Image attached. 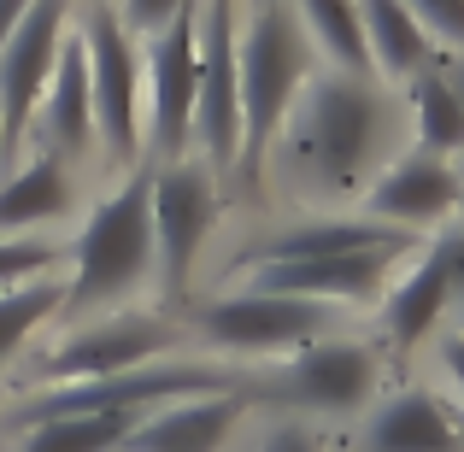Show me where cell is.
<instances>
[{
	"mask_svg": "<svg viewBox=\"0 0 464 452\" xmlns=\"http://www.w3.org/2000/svg\"><path fill=\"white\" fill-rule=\"evenodd\" d=\"M441 71H447V82H453V94L464 101V53H459V59L447 53V59H441Z\"/></svg>",
	"mask_w": 464,
	"mask_h": 452,
	"instance_id": "obj_30",
	"label": "cell"
},
{
	"mask_svg": "<svg viewBox=\"0 0 464 452\" xmlns=\"http://www.w3.org/2000/svg\"><path fill=\"white\" fill-rule=\"evenodd\" d=\"M435 259H441V276H447V312L464 317V229H453V236L430 241Z\"/></svg>",
	"mask_w": 464,
	"mask_h": 452,
	"instance_id": "obj_25",
	"label": "cell"
},
{
	"mask_svg": "<svg viewBox=\"0 0 464 452\" xmlns=\"http://www.w3.org/2000/svg\"><path fill=\"white\" fill-rule=\"evenodd\" d=\"M153 283V165H130L65 253V317H106Z\"/></svg>",
	"mask_w": 464,
	"mask_h": 452,
	"instance_id": "obj_2",
	"label": "cell"
},
{
	"mask_svg": "<svg viewBox=\"0 0 464 452\" xmlns=\"http://www.w3.org/2000/svg\"><path fill=\"white\" fill-rule=\"evenodd\" d=\"M388 141H394V101L376 89V77L329 65L312 71V82L300 89L271 159L283 182L306 200H341L376 182V170L388 165Z\"/></svg>",
	"mask_w": 464,
	"mask_h": 452,
	"instance_id": "obj_1",
	"label": "cell"
},
{
	"mask_svg": "<svg viewBox=\"0 0 464 452\" xmlns=\"http://www.w3.org/2000/svg\"><path fill=\"white\" fill-rule=\"evenodd\" d=\"M441 370L453 376V388H459V399H464V329L441 341Z\"/></svg>",
	"mask_w": 464,
	"mask_h": 452,
	"instance_id": "obj_28",
	"label": "cell"
},
{
	"mask_svg": "<svg viewBox=\"0 0 464 452\" xmlns=\"http://www.w3.org/2000/svg\"><path fill=\"white\" fill-rule=\"evenodd\" d=\"M376 347L364 341H312L295 359H283L271 376H253L259 406H295V411H324L347 418L376 394Z\"/></svg>",
	"mask_w": 464,
	"mask_h": 452,
	"instance_id": "obj_9",
	"label": "cell"
},
{
	"mask_svg": "<svg viewBox=\"0 0 464 452\" xmlns=\"http://www.w3.org/2000/svg\"><path fill=\"white\" fill-rule=\"evenodd\" d=\"M218 224V170L200 153L153 159V288L165 305H188L194 264Z\"/></svg>",
	"mask_w": 464,
	"mask_h": 452,
	"instance_id": "obj_6",
	"label": "cell"
},
{
	"mask_svg": "<svg viewBox=\"0 0 464 452\" xmlns=\"http://www.w3.org/2000/svg\"><path fill=\"white\" fill-rule=\"evenodd\" d=\"M24 12H30V0H0V47L12 42V30H18Z\"/></svg>",
	"mask_w": 464,
	"mask_h": 452,
	"instance_id": "obj_29",
	"label": "cell"
},
{
	"mask_svg": "<svg viewBox=\"0 0 464 452\" xmlns=\"http://www.w3.org/2000/svg\"><path fill=\"white\" fill-rule=\"evenodd\" d=\"M194 153L224 177L241 159V0H200Z\"/></svg>",
	"mask_w": 464,
	"mask_h": 452,
	"instance_id": "obj_8",
	"label": "cell"
},
{
	"mask_svg": "<svg viewBox=\"0 0 464 452\" xmlns=\"http://www.w3.org/2000/svg\"><path fill=\"white\" fill-rule=\"evenodd\" d=\"M359 24H364V47H371V65L394 82H411L423 65H435V42L418 18H411L406 0H359Z\"/></svg>",
	"mask_w": 464,
	"mask_h": 452,
	"instance_id": "obj_18",
	"label": "cell"
},
{
	"mask_svg": "<svg viewBox=\"0 0 464 452\" xmlns=\"http://www.w3.org/2000/svg\"><path fill=\"white\" fill-rule=\"evenodd\" d=\"M259 406V394H206V399H177L159 406L136 423V435L124 441V452H224V441L236 435V423Z\"/></svg>",
	"mask_w": 464,
	"mask_h": 452,
	"instance_id": "obj_15",
	"label": "cell"
},
{
	"mask_svg": "<svg viewBox=\"0 0 464 452\" xmlns=\"http://www.w3.org/2000/svg\"><path fill=\"white\" fill-rule=\"evenodd\" d=\"M300 24H306L312 47L329 59L335 71H359V77H376L371 47H364V24H359V0H295Z\"/></svg>",
	"mask_w": 464,
	"mask_h": 452,
	"instance_id": "obj_22",
	"label": "cell"
},
{
	"mask_svg": "<svg viewBox=\"0 0 464 452\" xmlns=\"http://www.w3.org/2000/svg\"><path fill=\"white\" fill-rule=\"evenodd\" d=\"M65 253L71 247H53L47 236H0V288L30 283V276H47V271H65Z\"/></svg>",
	"mask_w": 464,
	"mask_h": 452,
	"instance_id": "obj_23",
	"label": "cell"
},
{
	"mask_svg": "<svg viewBox=\"0 0 464 452\" xmlns=\"http://www.w3.org/2000/svg\"><path fill=\"white\" fill-rule=\"evenodd\" d=\"M71 18H77V0H30L12 42L0 47V153H18L24 130L35 118V101L53 82Z\"/></svg>",
	"mask_w": 464,
	"mask_h": 452,
	"instance_id": "obj_11",
	"label": "cell"
},
{
	"mask_svg": "<svg viewBox=\"0 0 464 452\" xmlns=\"http://www.w3.org/2000/svg\"><path fill=\"white\" fill-rule=\"evenodd\" d=\"M459 182H464V170H459Z\"/></svg>",
	"mask_w": 464,
	"mask_h": 452,
	"instance_id": "obj_32",
	"label": "cell"
},
{
	"mask_svg": "<svg viewBox=\"0 0 464 452\" xmlns=\"http://www.w3.org/2000/svg\"><path fill=\"white\" fill-rule=\"evenodd\" d=\"M253 452H324V435H317L312 423H276V429L259 435Z\"/></svg>",
	"mask_w": 464,
	"mask_h": 452,
	"instance_id": "obj_27",
	"label": "cell"
},
{
	"mask_svg": "<svg viewBox=\"0 0 464 452\" xmlns=\"http://www.w3.org/2000/svg\"><path fill=\"white\" fill-rule=\"evenodd\" d=\"M148 411H82V418H42L18 429V452H124Z\"/></svg>",
	"mask_w": 464,
	"mask_h": 452,
	"instance_id": "obj_19",
	"label": "cell"
},
{
	"mask_svg": "<svg viewBox=\"0 0 464 452\" xmlns=\"http://www.w3.org/2000/svg\"><path fill=\"white\" fill-rule=\"evenodd\" d=\"M364 447L371 452H464L453 411L423 388H406V394L388 399L364 429Z\"/></svg>",
	"mask_w": 464,
	"mask_h": 452,
	"instance_id": "obj_17",
	"label": "cell"
},
{
	"mask_svg": "<svg viewBox=\"0 0 464 452\" xmlns=\"http://www.w3.org/2000/svg\"><path fill=\"white\" fill-rule=\"evenodd\" d=\"M341 323V305L265 294V288H229L200 305H188V335H200L212 352L229 359H295L312 341H329Z\"/></svg>",
	"mask_w": 464,
	"mask_h": 452,
	"instance_id": "obj_4",
	"label": "cell"
},
{
	"mask_svg": "<svg viewBox=\"0 0 464 452\" xmlns=\"http://www.w3.org/2000/svg\"><path fill=\"white\" fill-rule=\"evenodd\" d=\"M406 89H411V130H418V148L423 153H441V159L447 153H464V101L453 94L441 59L423 65Z\"/></svg>",
	"mask_w": 464,
	"mask_h": 452,
	"instance_id": "obj_21",
	"label": "cell"
},
{
	"mask_svg": "<svg viewBox=\"0 0 464 452\" xmlns=\"http://www.w3.org/2000/svg\"><path fill=\"white\" fill-rule=\"evenodd\" d=\"M77 35L89 53L94 136L112 165H141V35L118 18L112 0H77Z\"/></svg>",
	"mask_w": 464,
	"mask_h": 452,
	"instance_id": "obj_5",
	"label": "cell"
},
{
	"mask_svg": "<svg viewBox=\"0 0 464 452\" xmlns=\"http://www.w3.org/2000/svg\"><path fill=\"white\" fill-rule=\"evenodd\" d=\"M411 18L430 30V42H441L447 53H464V0H406Z\"/></svg>",
	"mask_w": 464,
	"mask_h": 452,
	"instance_id": "obj_24",
	"label": "cell"
},
{
	"mask_svg": "<svg viewBox=\"0 0 464 452\" xmlns=\"http://www.w3.org/2000/svg\"><path fill=\"white\" fill-rule=\"evenodd\" d=\"M65 317V271H47L30 276V283H12L0 288V370L30 347V335L42 323Z\"/></svg>",
	"mask_w": 464,
	"mask_h": 452,
	"instance_id": "obj_20",
	"label": "cell"
},
{
	"mask_svg": "<svg viewBox=\"0 0 464 452\" xmlns=\"http://www.w3.org/2000/svg\"><path fill=\"white\" fill-rule=\"evenodd\" d=\"M24 136L35 141V153H53L65 165L94 153V89H89V53H82V35H77V18H71V35L59 47V65H53V82L42 89L35 101V118Z\"/></svg>",
	"mask_w": 464,
	"mask_h": 452,
	"instance_id": "obj_14",
	"label": "cell"
},
{
	"mask_svg": "<svg viewBox=\"0 0 464 452\" xmlns=\"http://www.w3.org/2000/svg\"><path fill=\"white\" fill-rule=\"evenodd\" d=\"M464 206V182H459V165L441 153H406V159H388L376 170V182L364 188V217L371 224H388V229H430L441 217H453Z\"/></svg>",
	"mask_w": 464,
	"mask_h": 452,
	"instance_id": "obj_13",
	"label": "cell"
},
{
	"mask_svg": "<svg viewBox=\"0 0 464 452\" xmlns=\"http://www.w3.org/2000/svg\"><path fill=\"white\" fill-rule=\"evenodd\" d=\"M194 101H200V0L141 35V136L153 159L194 153Z\"/></svg>",
	"mask_w": 464,
	"mask_h": 452,
	"instance_id": "obj_7",
	"label": "cell"
},
{
	"mask_svg": "<svg viewBox=\"0 0 464 452\" xmlns=\"http://www.w3.org/2000/svg\"><path fill=\"white\" fill-rule=\"evenodd\" d=\"M453 423H459V441H464V411H453Z\"/></svg>",
	"mask_w": 464,
	"mask_h": 452,
	"instance_id": "obj_31",
	"label": "cell"
},
{
	"mask_svg": "<svg viewBox=\"0 0 464 452\" xmlns=\"http://www.w3.org/2000/svg\"><path fill=\"white\" fill-rule=\"evenodd\" d=\"M411 253V236L382 241V247H359V253H329V259H295V264H265L247 271L241 288H265V294H300V300H324V305H359L388 294L394 264Z\"/></svg>",
	"mask_w": 464,
	"mask_h": 452,
	"instance_id": "obj_12",
	"label": "cell"
},
{
	"mask_svg": "<svg viewBox=\"0 0 464 452\" xmlns=\"http://www.w3.org/2000/svg\"><path fill=\"white\" fill-rule=\"evenodd\" d=\"M312 82V35L295 0H259L241 24V182L265 177L276 136Z\"/></svg>",
	"mask_w": 464,
	"mask_h": 452,
	"instance_id": "obj_3",
	"label": "cell"
},
{
	"mask_svg": "<svg viewBox=\"0 0 464 452\" xmlns=\"http://www.w3.org/2000/svg\"><path fill=\"white\" fill-rule=\"evenodd\" d=\"M182 341V329L165 312H106L82 317L65 341L42 359V388L47 382H101V376H124L141 364H159Z\"/></svg>",
	"mask_w": 464,
	"mask_h": 452,
	"instance_id": "obj_10",
	"label": "cell"
},
{
	"mask_svg": "<svg viewBox=\"0 0 464 452\" xmlns=\"http://www.w3.org/2000/svg\"><path fill=\"white\" fill-rule=\"evenodd\" d=\"M77 188H71V165L53 153H35L30 165H18L0 182V236H30L59 217H71Z\"/></svg>",
	"mask_w": 464,
	"mask_h": 452,
	"instance_id": "obj_16",
	"label": "cell"
},
{
	"mask_svg": "<svg viewBox=\"0 0 464 452\" xmlns=\"http://www.w3.org/2000/svg\"><path fill=\"white\" fill-rule=\"evenodd\" d=\"M112 6H118V18H124L136 35H148V30H159V24L177 18L188 0H112Z\"/></svg>",
	"mask_w": 464,
	"mask_h": 452,
	"instance_id": "obj_26",
	"label": "cell"
}]
</instances>
